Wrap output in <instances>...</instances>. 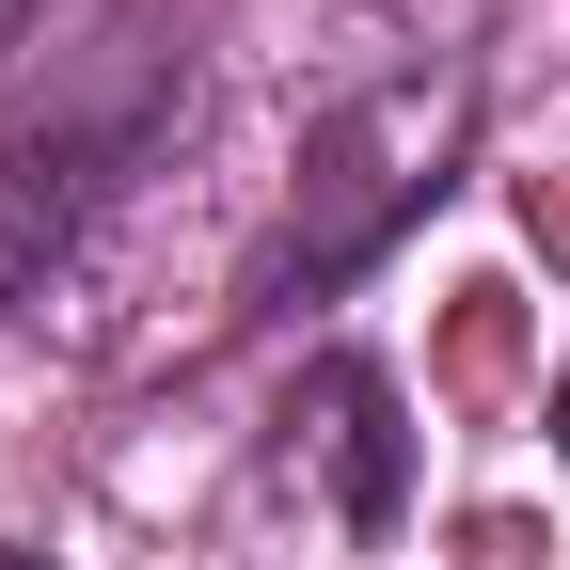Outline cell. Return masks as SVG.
Instances as JSON below:
<instances>
[{
	"label": "cell",
	"instance_id": "cell-1",
	"mask_svg": "<svg viewBox=\"0 0 570 570\" xmlns=\"http://www.w3.org/2000/svg\"><path fill=\"white\" fill-rule=\"evenodd\" d=\"M460 142H475V63H412V80L348 96L302 142V206H285V238H269V302H333L396 223H428L444 175H460Z\"/></svg>",
	"mask_w": 570,
	"mask_h": 570
},
{
	"label": "cell",
	"instance_id": "cell-2",
	"mask_svg": "<svg viewBox=\"0 0 570 570\" xmlns=\"http://www.w3.org/2000/svg\"><path fill=\"white\" fill-rule=\"evenodd\" d=\"M159 32H175L159 0H142V17H111L80 80H63L48 111L0 127V302H17V285L111 206V175H127L142 142H159V111L190 96V48H159Z\"/></svg>",
	"mask_w": 570,
	"mask_h": 570
},
{
	"label": "cell",
	"instance_id": "cell-3",
	"mask_svg": "<svg viewBox=\"0 0 570 570\" xmlns=\"http://www.w3.org/2000/svg\"><path fill=\"white\" fill-rule=\"evenodd\" d=\"M32 17H48V0H0V63H17V48H32Z\"/></svg>",
	"mask_w": 570,
	"mask_h": 570
}]
</instances>
